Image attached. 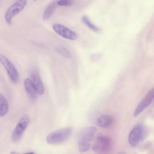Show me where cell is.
<instances>
[{
	"label": "cell",
	"mask_w": 154,
	"mask_h": 154,
	"mask_svg": "<svg viewBox=\"0 0 154 154\" xmlns=\"http://www.w3.org/2000/svg\"><path fill=\"white\" fill-rule=\"evenodd\" d=\"M96 131V128L94 126L82 129L78 133L77 143H89L94 139Z\"/></svg>",
	"instance_id": "obj_6"
},
{
	"label": "cell",
	"mask_w": 154,
	"mask_h": 154,
	"mask_svg": "<svg viewBox=\"0 0 154 154\" xmlns=\"http://www.w3.org/2000/svg\"><path fill=\"white\" fill-rule=\"evenodd\" d=\"M73 0H59L57 4L61 6H69L72 4Z\"/></svg>",
	"instance_id": "obj_17"
},
{
	"label": "cell",
	"mask_w": 154,
	"mask_h": 154,
	"mask_svg": "<svg viewBox=\"0 0 154 154\" xmlns=\"http://www.w3.org/2000/svg\"><path fill=\"white\" fill-rule=\"evenodd\" d=\"M144 134V129L142 125L139 124L135 126L129 135L128 140L130 145L133 147L137 146L143 137Z\"/></svg>",
	"instance_id": "obj_8"
},
{
	"label": "cell",
	"mask_w": 154,
	"mask_h": 154,
	"mask_svg": "<svg viewBox=\"0 0 154 154\" xmlns=\"http://www.w3.org/2000/svg\"><path fill=\"white\" fill-rule=\"evenodd\" d=\"M0 116H3L6 115L8 110V104L5 96L2 94H0Z\"/></svg>",
	"instance_id": "obj_13"
},
{
	"label": "cell",
	"mask_w": 154,
	"mask_h": 154,
	"mask_svg": "<svg viewBox=\"0 0 154 154\" xmlns=\"http://www.w3.org/2000/svg\"><path fill=\"white\" fill-rule=\"evenodd\" d=\"M26 2L27 0H17L8 8L5 16V20L8 24H11L13 17L23 10Z\"/></svg>",
	"instance_id": "obj_4"
},
{
	"label": "cell",
	"mask_w": 154,
	"mask_h": 154,
	"mask_svg": "<svg viewBox=\"0 0 154 154\" xmlns=\"http://www.w3.org/2000/svg\"><path fill=\"white\" fill-rule=\"evenodd\" d=\"M154 98V89H151L143 97L134 110V116H138L151 103Z\"/></svg>",
	"instance_id": "obj_9"
},
{
	"label": "cell",
	"mask_w": 154,
	"mask_h": 154,
	"mask_svg": "<svg viewBox=\"0 0 154 154\" xmlns=\"http://www.w3.org/2000/svg\"><path fill=\"white\" fill-rule=\"evenodd\" d=\"M56 4L53 2L49 5L45 10L42 16V19L46 20L49 18L54 11Z\"/></svg>",
	"instance_id": "obj_14"
},
{
	"label": "cell",
	"mask_w": 154,
	"mask_h": 154,
	"mask_svg": "<svg viewBox=\"0 0 154 154\" xmlns=\"http://www.w3.org/2000/svg\"><path fill=\"white\" fill-rule=\"evenodd\" d=\"M24 85L25 90L29 97L33 100H35L38 94L31 79L26 78L24 80Z\"/></svg>",
	"instance_id": "obj_11"
},
{
	"label": "cell",
	"mask_w": 154,
	"mask_h": 154,
	"mask_svg": "<svg viewBox=\"0 0 154 154\" xmlns=\"http://www.w3.org/2000/svg\"></svg>",
	"instance_id": "obj_22"
},
{
	"label": "cell",
	"mask_w": 154,
	"mask_h": 154,
	"mask_svg": "<svg viewBox=\"0 0 154 154\" xmlns=\"http://www.w3.org/2000/svg\"><path fill=\"white\" fill-rule=\"evenodd\" d=\"M111 146V141L109 138L99 134L96 137L92 149L96 153L104 154L109 151Z\"/></svg>",
	"instance_id": "obj_2"
},
{
	"label": "cell",
	"mask_w": 154,
	"mask_h": 154,
	"mask_svg": "<svg viewBox=\"0 0 154 154\" xmlns=\"http://www.w3.org/2000/svg\"><path fill=\"white\" fill-rule=\"evenodd\" d=\"M82 20L83 22L86 25L92 30L96 32L100 31V29L93 24L87 16H83L82 17Z\"/></svg>",
	"instance_id": "obj_15"
},
{
	"label": "cell",
	"mask_w": 154,
	"mask_h": 154,
	"mask_svg": "<svg viewBox=\"0 0 154 154\" xmlns=\"http://www.w3.org/2000/svg\"><path fill=\"white\" fill-rule=\"evenodd\" d=\"M35 1H37V0H34Z\"/></svg>",
	"instance_id": "obj_21"
},
{
	"label": "cell",
	"mask_w": 154,
	"mask_h": 154,
	"mask_svg": "<svg viewBox=\"0 0 154 154\" xmlns=\"http://www.w3.org/2000/svg\"><path fill=\"white\" fill-rule=\"evenodd\" d=\"M72 131V129L70 127H67L53 131L48 136L46 141L51 144L62 143L69 137Z\"/></svg>",
	"instance_id": "obj_1"
},
{
	"label": "cell",
	"mask_w": 154,
	"mask_h": 154,
	"mask_svg": "<svg viewBox=\"0 0 154 154\" xmlns=\"http://www.w3.org/2000/svg\"><path fill=\"white\" fill-rule=\"evenodd\" d=\"M17 152H14V151L12 152L11 153V154H17Z\"/></svg>",
	"instance_id": "obj_20"
},
{
	"label": "cell",
	"mask_w": 154,
	"mask_h": 154,
	"mask_svg": "<svg viewBox=\"0 0 154 154\" xmlns=\"http://www.w3.org/2000/svg\"><path fill=\"white\" fill-rule=\"evenodd\" d=\"M26 154H34L35 153L34 152H30L26 153Z\"/></svg>",
	"instance_id": "obj_19"
},
{
	"label": "cell",
	"mask_w": 154,
	"mask_h": 154,
	"mask_svg": "<svg viewBox=\"0 0 154 154\" xmlns=\"http://www.w3.org/2000/svg\"><path fill=\"white\" fill-rule=\"evenodd\" d=\"M112 121V119L110 116L103 115L98 118L96 123L98 126L106 128L108 127L111 125Z\"/></svg>",
	"instance_id": "obj_12"
},
{
	"label": "cell",
	"mask_w": 154,
	"mask_h": 154,
	"mask_svg": "<svg viewBox=\"0 0 154 154\" xmlns=\"http://www.w3.org/2000/svg\"><path fill=\"white\" fill-rule=\"evenodd\" d=\"M52 28L56 33L66 39L74 40L78 38L75 32L61 24L54 23L52 26Z\"/></svg>",
	"instance_id": "obj_7"
},
{
	"label": "cell",
	"mask_w": 154,
	"mask_h": 154,
	"mask_svg": "<svg viewBox=\"0 0 154 154\" xmlns=\"http://www.w3.org/2000/svg\"><path fill=\"white\" fill-rule=\"evenodd\" d=\"M0 60L11 80L14 83H17L19 81V75L12 63L8 59L2 54L0 55Z\"/></svg>",
	"instance_id": "obj_5"
},
{
	"label": "cell",
	"mask_w": 154,
	"mask_h": 154,
	"mask_svg": "<svg viewBox=\"0 0 154 154\" xmlns=\"http://www.w3.org/2000/svg\"><path fill=\"white\" fill-rule=\"evenodd\" d=\"M29 121L30 118L27 115H24L21 118L12 133L11 139L13 142H17L20 141Z\"/></svg>",
	"instance_id": "obj_3"
},
{
	"label": "cell",
	"mask_w": 154,
	"mask_h": 154,
	"mask_svg": "<svg viewBox=\"0 0 154 154\" xmlns=\"http://www.w3.org/2000/svg\"><path fill=\"white\" fill-rule=\"evenodd\" d=\"M78 145L79 151L80 152H84L88 150L90 147L89 143H78Z\"/></svg>",
	"instance_id": "obj_16"
},
{
	"label": "cell",
	"mask_w": 154,
	"mask_h": 154,
	"mask_svg": "<svg viewBox=\"0 0 154 154\" xmlns=\"http://www.w3.org/2000/svg\"><path fill=\"white\" fill-rule=\"evenodd\" d=\"M58 50L60 53L65 57L68 58H69L71 57L70 54L69 52L64 48L60 47L58 49Z\"/></svg>",
	"instance_id": "obj_18"
},
{
	"label": "cell",
	"mask_w": 154,
	"mask_h": 154,
	"mask_svg": "<svg viewBox=\"0 0 154 154\" xmlns=\"http://www.w3.org/2000/svg\"><path fill=\"white\" fill-rule=\"evenodd\" d=\"M31 80L38 94L42 95L44 94L45 89L38 71L35 69L30 72Z\"/></svg>",
	"instance_id": "obj_10"
}]
</instances>
